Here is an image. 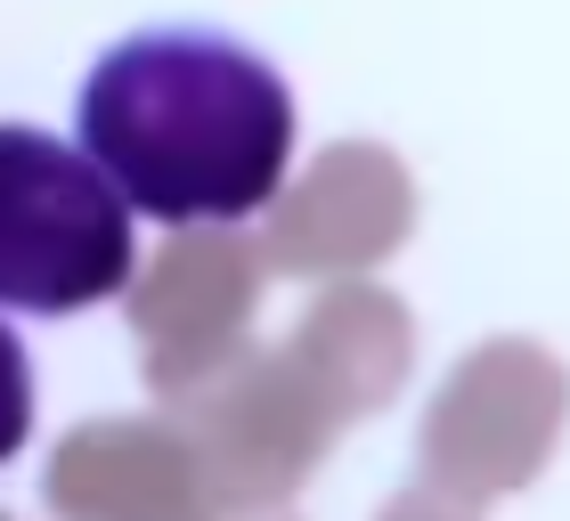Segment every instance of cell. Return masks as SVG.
Here are the masks:
<instances>
[{
	"label": "cell",
	"instance_id": "cell-1",
	"mask_svg": "<svg viewBox=\"0 0 570 521\" xmlns=\"http://www.w3.org/2000/svg\"><path fill=\"white\" fill-rule=\"evenodd\" d=\"M82 147L164 228L253 220L294 164V98L262 49L213 24L115 41L82 82Z\"/></svg>",
	"mask_w": 570,
	"mask_h": 521
},
{
	"label": "cell",
	"instance_id": "cell-2",
	"mask_svg": "<svg viewBox=\"0 0 570 521\" xmlns=\"http://www.w3.org/2000/svg\"><path fill=\"white\" fill-rule=\"evenodd\" d=\"M131 213L115 171L33 122L0 130V302L17 318H66L131 285Z\"/></svg>",
	"mask_w": 570,
	"mask_h": 521
}]
</instances>
